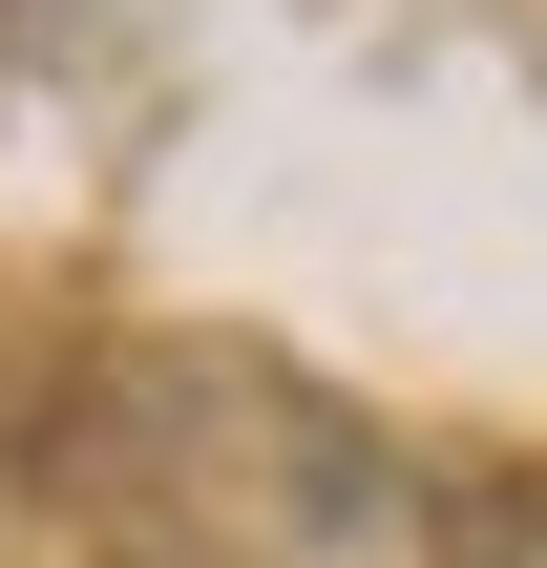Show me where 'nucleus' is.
<instances>
[{
	"label": "nucleus",
	"instance_id": "1",
	"mask_svg": "<svg viewBox=\"0 0 547 568\" xmlns=\"http://www.w3.org/2000/svg\"><path fill=\"white\" fill-rule=\"evenodd\" d=\"M485 527H506V568H547V485H506V506H485Z\"/></svg>",
	"mask_w": 547,
	"mask_h": 568
}]
</instances>
